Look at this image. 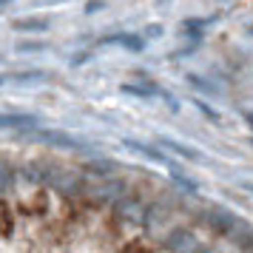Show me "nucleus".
<instances>
[{"label":"nucleus","mask_w":253,"mask_h":253,"mask_svg":"<svg viewBox=\"0 0 253 253\" xmlns=\"http://www.w3.org/2000/svg\"><path fill=\"white\" fill-rule=\"evenodd\" d=\"M251 191H253V188H251Z\"/></svg>","instance_id":"nucleus-12"},{"label":"nucleus","mask_w":253,"mask_h":253,"mask_svg":"<svg viewBox=\"0 0 253 253\" xmlns=\"http://www.w3.org/2000/svg\"><path fill=\"white\" fill-rule=\"evenodd\" d=\"M126 145L128 148H134V151H139V154H145V157L154 160V162H165V157H162L157 148H151V145H142V142H134V139H126Z\"/></svg>","instance_id":"nucleus-7"},{"label":"nucleus","mask_w":253,"mask_h":253,"mask_svg":"<svg viewBox=\"0 0 253 253\" xmlns=\"http://www.w3.org/2000/svg\"><path fill=\"white\" fill-rule=\"evenodd\" d=\"M40 126V117L32 111H3L0 114V131H29Z\"/></svg>","instance_id":"nucleus-1"},{"label":"nucleus","mask_w":253,"mask_h":253,"mask_svg":"<svg viewBox=\"0 0 253 253\" xmlns=\"http://www.w3.org/2000/svg\"><path fill=\"white\" fill-rule=\"evenodd\" d=\"M123 91L126 94H137V97H157V88H154V85H148V88H145V85H123Z\"/></svg>","instance_id":"nucleus-8"},{"label":"nucleus","mask_w":253,"mask_h":253,"mask_svg":"<svg viewBox=\"0 0 253 253\" xmlns=\"http://www.w3.org/2000/svg\"><path fill=\"white\" fill-rule=\"evenodd\" d=\"M6 3H12V0H0V6H6Z\"/></svg>","instance_id":"nucleus-11"},{"label":"nucleus","mask_w":253,"mask_h":253,"mask_svg":"<svg viewBox=\"0 0 253 253\" xmlns=\"http://www.w3.org/2000/svg\"><path fill=\"white\" fill-rule=\"evenodd\" d=\"M100 43H117V46H126L128 51H142V48H145V37L131 35V32H120V35L103 37Z\"/></svg>","instance_id":"nucleus-4"},{"label":"nucleus","mask_w":253,"mask_h":253,"mask_svg":"<svg viewBox=\"0 0 253 253\" xmlns=\"http://www.w3.org/2000/svg\"><path fill=\"white\" fill-rule=\"evenodd\" d=\"M14 29L17 32H29V35H43V32H48L51 29V20L48 17H43V14H32V17H20V20H14Z\"/></svg>","instance_id":"nucleus-3"},{"label":"nucleus","mask_w":253,"mask_h":253,"mask_svg":"<svg viewBox=\"0 0 253 253\" xmlns=\"http://www.w3.org/2000/svg\"><path fill=\"white\" fill-rule=\"evenodd\" d=\"M12 182H14V168L6 160H0V196L12 188Z\"/></svg>","instance_id":"nucleus-6"},{"label":"nucleus","mask_w":253,"mask_h":253,"mask_svg":"<svg viewBox=\"0 0 253 253\" xmlns=\"http://www.w3.org/2000/svg\"><path fill=\"white\" fill-rule=\"evenodd\" d=\"M40 139L46 142V145H54V148H66V151H85L88 145L77 137H69V134H63V131H40Z\"/></svg>","instance_id":"nucleus-2"},{"label":"nucleus","mask_w":253,"mask_h":253,"mask_svg":"<svg viewBox=\"0 0 253 253\" xmlns=\"http://www.w3.org/2000/svg\"><path fill=\"white\" fill-rule=\"evenodd\" d=\"M245 120H248V126L253 128V114H245Z\"/></svg>","instance_id":"nucleus-10"},{"label":"nucleus","mask_w":253,"mask_h":253,"mask_svg":"<svg viewBox=\"0 0 253 253\" xmlns=\"http://www.w3.org/2000/svg\"><path fill=\"white\" fill-rule=\"evenodd\" d=\"M162 145L168 151H176V154H182L185 160H202V154L196 148H188V145H179V142H173V139H162Z\"/></svg>","instance_id":"nucleus-5"},{"label":"nucleus","mask_w":253,"mask_h":253,"mask_svg":"<svg viewBox=\"0 0 253 253\" xmlns=\"http://www.w3.org/2000/svg\"><path fill=\"white\" fill-rule=\"evenodd\" d=\"M43 48L46 46H43V43H35V40H26V43L20 40V43H17V51H43Z\"/></svg>","instance_id":"nucleus-9"},{"label":"nucleus","mask_w":253,"mask_h":253,"mask_svg":"<svg viewBox=\"0 0 253 253\" xmlns=\"http://www.w3.org/2000/svg\"><path fill=\"white\" fill-rule=\"evenodd\" d=\"M57 3H60V0H57Z\"/></svg>","instance_id":"nucleus-13"}]
</instances>
